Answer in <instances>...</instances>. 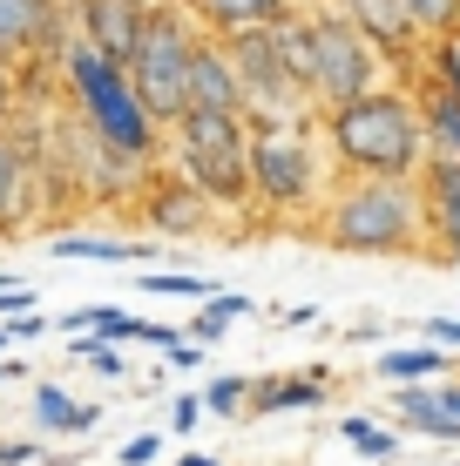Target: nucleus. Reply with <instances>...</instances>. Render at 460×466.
Wrapping results in <instances>:
<instances>
[{"label": "nucleus", "mask_w": 460, "mask_h": 466, "mask_svg": "<svg viewBox=\"0 0 460 466\" xmlns=\"http://www.w3.org/2000/svg\"><path fill=\"white\" fill-rule=\"evenodd\" d=\"M312 122H319L332 176H386V183H414V169L426 163L420 116H414V102H406L400 82H379L366 95H353V102H332Z\"/></svg>", "instance_id": "1"}, {"label": "nucleus", "mask_w": 460, "mask_h": 466, "mask_svg": "<svg viewBox=\"0 0 460 466\" xmlns=\"http://www.w3.org/2000/svg\"><path fill=\"white\" fill-rule=\"evenodd\" d=\"M278 47H284V61L298 68V82H305L312 108L353 102V95L393 82L386 55H379V47L359 35L339 7H325V0H319V7H298L291 21H278Z\"/></svg>", "instance_id": "2"}, {"label": "nucleus", "mask_w": 460, "mask_h": 466, "mask_svg": "<svg viewBox=\"0 0 460 466\" xmlns=\"http://www.w3.org/2000/svg\"><path fill=\"white\" fill-rule=\"evenodd\" d=\"M55 55H61V75H68V95H75V108H82L95 149H108L129 169H149L156 156H163V128H156L149 108L136 102L122 61H108L102 47H88L82 35H61Z\"/></svg>", "instance_id": "3"}, {"label": "nucleus", "mask_w": 460, "mask_h": 466, "mask_svg": "<svg viewBox=\"0 0 460 466\" xmlns=\"http://www.w3.org/2000/svg\"><path fill=\"white\" fill-rule=\"evenodd\" d=\"M319 244L345 257H406L426 250V223L414 183H386V176H339L319 197Z\"/></svg>", "instance_id": "4"}, {"label": "nucleus", "mask_w": 460, "mask_h": 466, "mask_svg": "<svg viewBox=\"0 0 460 466\" xmlns=\"http://www.w3.org/2000/svg\"><path fill=\"white\" fill-rule=\"evenodd\" d=\"M163 156L217 210H250V122L217 108H183L163 128Z\"/></svg>", "instance_id": "5"}, {"label": "nucleus", "mask_w": 460, "mask_h": 466, "mask_svg": "<svg viewBox=\"0 0 460 466\" xmlns=\"http://www.w3.org/2000/svg\"><path fill=\"white\" fill-rule=\"evenodd\" d=\"M197 41H203V27H197V14H189L183 0H149L142 35L129 47V61H122V75H129L136 102L149 108L156 128H169L189 108L183 82H189V55H197Z\"/></svg>", "instance_id": "6"}, {"label": "nucleus", "mask_w": 460, "mask_h": 466, "mask_svg": "<svg viewBox=\"0 0 460 466\" xmlns=\"http://www.w3.org/2000/svg\"><path fill=\"white\" fill-rule=\"evenodd\" d=\"M332 189V163L312 122H271L250 128V197L278 217H312Z\"/></svg>", "instance_id": "7"}, {"label": "nucleus", "mask_w": 460, "mask_h": 466, "mask_svg": "<svg viewBox=\"0 0 460 466\" xmlns=\"http://www.w3.org/2000/svg\"><path fill=\"white\" fill-rule=\"evenodd\" d=\"M224 47L230 75H237V116L250 128H271V122H312L319 108H312L305 82H298V68L284 61L278 47V27H230V35H217Z\"/></svg>", "instance_id": "8"}, {"label": "nucleus", "mask_w": 460, "mask_h": 466, "mask_svg": "<svg viewBox=\"0 0 460 466\" xmlns=\"http://www.w3.org/2000/svg\"><path fill=\"white\" fill-rule=\"evenodd\" d=\"M325 7H339L345 21H353L359 35L379 47V55H386V68L400 75V82L414 75V61H420V47H426V41L414 35V21L400 14V0H325Z\"/></svg>", "instance_id": "9"}, {"label": "nucleus", "mask_w": 460, "mask_h": 466, "mask_svg": "<svg viewBox=\"0 0 460 466\" xmlns=\"http://www.w3.org/2000/svg\"><path fill=\"white\" fill-rule=\"evenodd\" d=\"M400 88H406V102H414V116H420L426 156H460V82H447V75H434V68L414 61V75H406Z\"/></svg>", "instance_id": "10"}, {"label": "nucleus", "mask_w": 460, "mask_h": 466, "mask_svg": "<svg viewBox=\"0 0 460 466\" xmlns=\"http://www.w3.org/2000/svg\"><path fill=\"white\" fill-rule=\"evenodd\" d=\"M61 0H0V61H27V55H47V47H61Z\"/></svg>", "instance_id": "11"}, {"label": "nucleus", "mask_w": 460, "mask_h": 466, "mask_svg": "<svg viewBox=\"0 0 460 466\" xmlns=\"http://www.w3.org/2000/svg\"><path fill=\"white\" fill-rule=\"evenodd\" d=\"M414 197H420L426 244H454L460 237V156H426L414 169Z\"/></svg>", "instance_id": "12"}, {"label": "nucleus", "mask_w": 460, "mask_h": 466, "mask_svg": "<svg viewBox=\"0 0 460 466\" xmlns=\"http://www.w3.org/2000/svg\"><path fill=\"white\" fill-rule=\"evenodd\" d=\"M68 7H75V21H82L75 35H82L88 47H102L108 61H129L149 0H68Z\"/></svg>", "instance_id": "13"}, {"label": "nucleus", "mask_w": 460, "mask_h": 466, "mask_svg": "<svg viewBox=\"0 0 460 466\" xmlns=\"http://www.w3.org/2000/svg\"><path fill=\"white\" fill-rule=\"evenodd\" d=\"M142 210L163 237H203L210 230V197H203L197 183H183V176H156V183H142Z\"/></svg>", "instance_id": "14"}, {"label": "nucleus", "mask_w": 460, "mask_h": 466, "mask_svg": "<svg viewBox=\"0 0 460 466\" xmlns=\"http://www.w3.org/2000/svg\"><path fill=\"white\" fill-rule=\"evenodd\" d=\"M183 95H189V108H217V116H237V75H230V61H224V47H217V35H203V41H197Z\"/></svg>", "instance_id": "15"}, {"label": "nucleus", "mask_w": 460, "mask_h": 466, "mask_svg": "<svg viewBox=\"0 0 460 466\" xmlns=\"http://www.w3.org/2000/svg\"><path fill=\"white\" fill-rule=\"evenodd\" d=\"M35 432H55V440H88L102 426V406L95 399H75L68 385H35V406H27Z\"/></svg>", "instance_id": "16"}, {"label": "nucleus", "mask_w": 460, "mask_h": 466, "mask_svg": "<svg viewBox=\"0 0 460 466\" xmlns=\"http://www.w3.org/2000/svg\"><path fill=\"white\" fill-rule=\"evenodd\" d=\"M189 14H197L210 35H230V27H278L291 21L305 0H183Z\"/></svg>", "instance_id": "17"}, {"label": "nucleus", "mask_w": 460, "mask_h": 466, "mask_svg": "<svg viewBox=\"0 0 460 466\" xmlns=\"http://www.w3.org/2000/svg\"><path fill=\"white\" fill-rule=\"evenodd\" d=\"M325 392H332V379L325 372H312V379H250V392H244V406L258 412V420H278V412H305V406H325Z\"/></svg>", "instance_id": "18"}, {"label": "nucleus", "mask_w": 460, "mask_h": 466, "mask_svg": "<svg viewBox=\"0 0 460 466\" xmlns=\"http://www.w3.org/2000/svg\"><path fill=\"white\" fill-rule=\"evenodd\" d=\"M393 420L406 432H420V440H454L460 446V420L434 406V379H414V385H393Z\"/></svg>", "instance_id": "19"}, {"label": "nucleus", "mask_w": 460, "mask_h": 466, "mask_svg": "<svg viewBox=\"0 0 460 466\" xmlns=\"http://www.w3.org/2000/svg\"><path fill=\"white\" fill-rule=\"evenodd\" d=\"M373 372L386 379V385H414V379H447V372H460V359L420 339V345H393V351H379Z\"/></svg>", "instance_id": "20"}, {"label": "nucleus", "mask_w": 460, "mask_h": 466, "mask_svg": "<svg viewBox=\"0 0 460 466\" xmlns=\"http://www.w3.org/2000/svg\"><path fill=\"white\" fill-rule=\"evenodd\" d=\"M244 311H258V304H250L244 291H210V298H203V311H189L183 339H197V345H217V339H224V331H230Z\"/></svg>", "instance_id": "21"}, {"label": "nucleus", "mask_w": 460, "mask_h": 466, "mask_svg": "<svg viewBox=\"0 0 460 466\" xmlns=\"http://www.w3.org/2000/svg\"><path fill=\"white\" fill-rule=\"evenodd\" d=\"M55 257H75V264H136V257H163V250L122 244V237H55Z\"/></svg>", "instance_id": "22"}, {"label": "nucleus", "mask_w": 460, "mask_h": 466, "mask_svg": "<svg viewBox=\"0 0 460 466\" xmlns=\"http://www.w3.org/2000/svg\"><path fill=\"white\" fill-rule=\"evenodd\" d=\"M21 189H27V156H21V142H7V128H0V230L21 223Z\"/></svg>", "instance_id": "23"}, {"label": "nucleus", "mask_w": 460, "mask_h": 466, "mask_svg": "<svg viewBox=\"0 0 460 466\" xmlns=\"http://www.w3.org/2000/svg\"><path fill=\"white\" fill-rule=\"evenodd\" d=\"M400 14L414 21L420 41H454L460 35V0H400Z\"/></svg>", "instance_id": "24"}, {"label": "nucleus", "mask_w": 460, "mask_h": 466, "mask_svg": "<svg viewBox=\"0 0 460 466\" xmlns=\"http://www.w3.org/2000/svg\"><path fill=\"white\" fill-rule=\"evenodd\" d=\"M339 440L353 446V453H366V460H393V453H400V432L373 426L366 412H345V420H339Z\"/></svg>", "instance_id": "25"}, {"label": "nucleus", "mask_w": 460, "mask_h": 466, "mask_svg": "<svg viewBox=\"0 0 460 466\" xmlns=\"http://www.w3.org/2000/svg\"><path fill=\"white\" fill-rule=\"evenodd\" d=\"M142 291L149 298H189V304H203L210 291H224L217 278H189V270H142Z\"/></svg>", "instance_id": "26"}, {"label": "nucleus", "mask_w": 460, "mask_h": 466, "mask_svg": "<svg viewBox=\"0 0 460 466\" xmlns=\"http://www.w3.org/2000/svg\"><path fill=\"white\" fill-rule=\"evenodd\" d=\"M75 365H88L95 379H129L122 345H116V339H95V331H75Z\"/></svg>", "instance_id": "27"}, {"label": "nucleus", "mask_w": 460, "mask_h": 466, "mask_svg": "<svg viewBox=\"0 0 460 466\" xmlns=\"http://www.w3.org/2000/svg\"><path fill=\"white\" fill-rule=\"evenodd\" d=\"M244 392H250V379H210V385H203V412H217V420H237V412H244Z\"/></svg>", "instance_id": "28"}, {"label": "nucleus", "mask_w": 460, "mask_h": 466, "mask_svg": "<svg viewBox=\"0 0 460 466\" xmlns=\"http://www.w3.org/2000/svg\"><path fill=\"white\" fill-rule=\"evenodd\" d=\"M88 331H95V339H116V345H129L136 318L122 311V304H88Z\"/></svg>", "instance_id": "29"}, {"label": "nucleus", "mask_w": 460, "mask_h": 466, "mask_svg": "<svg viewBox=\"0 0 460 466\" xmlns=\"http://www.w3.org/2000/svg\"><path fill=\"white\" fill-rule=\"evenodd\" d=\"M156 453H163V440H156V432H136V440H122V446H116V460H122V466H149Z\"/></svg>", "instance_id": "30"}, {"label": "nucleus", "mask_w": 460, "mask_h": 466, "mask_svg": "<svg viewBox=\"0 0 460 466\" xmlns=\"http://www.w3.org/2000/svg\"><path fill=\"white\" fill-rule=\"evenodd\" d=\"M203 420V399L197 392H177V406H169V432H197Z\"/></svg>", "instance_id": "31"}, {"label": "nucleus", "mask_w": 460, "mask_h": 466, "mask_svg": "<svg viewBox=\"0 0 460 466\" xmlns=\"http://www.w3.org/2000/svg\"><path fill=\"white\" fill-rule=\"evenodd\" d=\"M41 331H47V318L35 311V304H27V311H14V318H7V339H14V345H27V339H41Z\"/></svg>", "instance_id": "32"}, {"label": "nucleus", "mask_w": 460, "mask_h": 466, "mask_svg": "<svg viewBox=\"0 0 460 466\" xmlns=\"http://www.w3.org/2000/svg\"><path fill=\"white\" fill-rule=\"evenodd\" d=\"M426 345H440V351H460V318H426Z\"/></svg>", "instance_id": "33"}, {"label": "nucleus", "mask_w": 460, "mask_h": 466, "mask_svg": "<svg viewBox=\"0 0 460 466\" xmlns=\"http://www.w3.org/2000/svg\"><path fill=\"white\" fill-rule=\"evenodd\" d=\"M0 466H41V440H0Z\"/></svg>", "instance_id": "34"}, {"label": "nucleus", "mask_w": 460, "mask_h": 466, "mask_svg": "<svg viewBox=\"0 0 460 466\" xmlns=\"http://www.w3.org/2000/svg\"><path fill=\"white\" fill-rule=\"evenodd\" d=\"M434 406L447 412V420H460V379H434Z\"/></svg>", "instance_id": "35"}, {"label": "nucleus", "mask_w": 460, "mask_h": 466, "mask_svg": "<svg viewBox=\"0 0 460 466\" xmlns=\"http://www.w3.org/2000/svg\"><path fill=\"white\" fill-rule=\"evenodd\" d=\"M14 95H21V88H14V68H7V61H0V128L14 122Z\"/></svg>", "instance_id": "36"}, {"label": "nucleus", "mask_w": 460, "mask_h": 466, "mask_svg": "<svg viewBox=\"0 0 460 466\" xmlns=\"http://www.w3.org/2000/svg\"><path fill=\"white\" fill-rule=\"evenodd\" d=\"M278 325H284V331H298V325H319V304H291V311H278Z\"/></svg>", "instance_id": "37"}, {"label": "nucleus", "mask_w": 460, "mask_h": 466, "mask_svg": "<svg viewBox=\"0 0 460 466\" xmlns=\"http://www.w3.org/2000/svg\"><path fill=\"white\" fill-rule=\"evenodd\" d=\"M440 264H447V270H460V237H454V244H440Z\"/></svg>", "instance_id": "38"}, {"label": "nucleus", "mask_w": 460, "mask_h": 466, "mask_svg": "<svg viewBox=\"0 0 460 466\" xmlns=\"http://www.w3.org/2000/svg\"><path fill=\"white\" fill-rule=\"evenodd\" d=\"M177 466H224V460H210V453H183Z\"/></svg>", "instance_id": "39"}, {"label": "nucleus", "mask_w": 460, "mask_h": 466, "mask_svg": "<svg viewBox=\"0 0 460 466\" xmlns=\"http://www.w3.org/2000/svg\"><path fill=\"white\" fill-rule=\"evenodd\" d=\"M7 379H21V365H14V359H0V385H7Z\"/></svg>", "instance_id": "40"}, {"label": "nucleus", "mask_w": 460, "mask_h": 466, "mask_svg": "<svg viewBox=\"0 0 460 466\" xmlns=\"http://www.w3.org/2000/svg\"><path fill=\"white\" fill-rule=\"evenodd\" d=\"M7 345H14V339H7V325H0V351H7Z\"/></svg>", "instance_id": "41"}]
</instances>
